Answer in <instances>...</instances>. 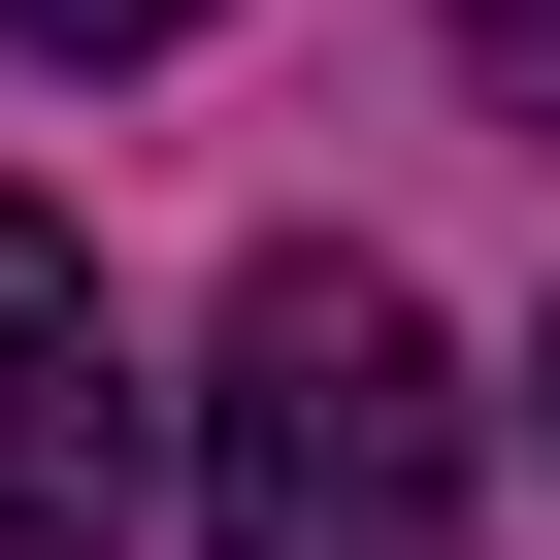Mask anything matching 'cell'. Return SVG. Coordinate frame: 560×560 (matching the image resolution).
<instances>
[{
    "label": "cell",
    "mask_w": 560,
    "mask_h": 560,
    "mask_svg": "<svg viewBox=\"0 0 560 560\" xmlns=\"http://www.w3.org/2000/svg\"><path fill=\"white\" fill-rule=\"evenodd\" d=\"M462 67H494V100H560V0H462Z\"/></svg>",
    "instance_id": "4"
},
{
    "label": "cell",
    "mask_w": 560,
    "mask_h": 560,
    "mask_svg": "<svg viewBox=\"0 0 560 560\" xmlns=\"http://www.w3.org/2000/svg\"><path fill=\"white\" fill-rule=\"evenodd\" d=\"M0 34H34V67H165L198 0H0Z\"/></svg>",
    "instance_id": "3"
},
{
    "label": "cell",
    "mask_w": 560,
    "mask_h": 560,
    "mask_svg": "<svg viewBox=\"0 0 560 560\" xmlns=\"http://www.w3.org/2000/svg\"><path fill=\"white\" fill-rule=\"evenodd\" d=\"M198 560H462V363L396 264H264L198 363Z\"/></svg>",
    "instance_id": "1"
},
{
    "label": "cell",
    "mask_w": 560,
    "mask_h": 560,
    "mask_svg": "<svg viewBox=\"0 0 560 560\" xmlns=\"http://www.w3.org/2000/svg\"><path fill=\"white\" fill-rule=\"evenodd\" d=\"M527 429H560V330H527Z\"/></svg>",
    "instance_id": "5"
},
{
    "label": "cell",
    "mask_w": 560,
    "mask_h": 560,
    "mask_svg": "<svg viewBox=\"0 0 560 560\" xmlns=\"http://www.w3.org/2000/svg\"><path fill=\"white\" fill-rule=\"evenodd\" d=\"M132 494H165V396L100 330V231L0 198V560H132Z\"/></svg>",
    "instance_id": "2"
}]
</instances>
